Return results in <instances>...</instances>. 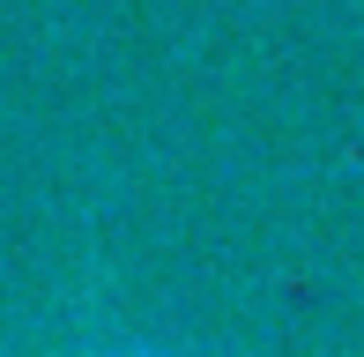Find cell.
<instances>
[{
    "mask_svg": "<svg viewBox=\"0 0 364 357\" xmlns=\"http://www.w3.org/2000/svg\"><path fill=\"white\" fill-rule=\"evenodd\" d=\"M112 357H164V350H141V343H134V350H112Z\"/></svg>",
    "mask_w": 364,
    "mask_h": 357,
    "instance_id": "obj_1",
    "label": "cell"
}]
</instances>
